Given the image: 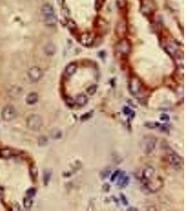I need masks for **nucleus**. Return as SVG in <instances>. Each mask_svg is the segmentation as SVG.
<instances>
[{
	"mask_svg": "<svg viewBox=\"0 0 187 211\" xmlns=\"http://www.w3.org/2000/svg\"><path fill=\"white\" fill-rule=\"evenodd\" d=\"M65 103L68 106H73L75 104V101L73 99H72L71 97H67L65 99Z\"/></svg>",
	"mask_w": 187,
	"mask_h": 211,
	"instance_id": "28",
	"label": "nucleus"
},
{
	"mask_svg": "<svg viewBox=\"0 0 187 211\" xmlns=\"http://www.w3.org/2000/svg\"><path fill=\"white\" fill-rule=\"evenodd\" d=\"M116 4H117L118 7L122 9V8H124L126 6L127 1L126 0H116Z\"/></svg>",
	"mask_w": 187,
	"mask_h": 211,
	"instance_id": "27",
	"label": "nucleus"
},
{
	"mask_svg": "<svg viewBox=\"0 0 187 211\" xmlns=\"http://www.w3.org/2000/svg\"><path fill=\"white\" fill-rule=\"evenodd\" d=\"M51 172L49 170H46L44 172V185H48V182L51 180Z\"/></svg>",
	"mask_w": 187,
	"mask_h": 211,
	"instance_id": "21",
	"label": "nucleus"
},
{
	"mask_svg": "<svg viewBox=\"0 0 187 211\" xmlns=\"http://www.w3.org/2000/svg\"><path fill=\"white\" fill-rule=\"evenodd\" d=\"M155 170L154 168L151 166H148L147 168H145L142 172V182L145 183L148 181L151 180L152 179L153 177H154Z\"/></svg>",
	"mask_w": 187,
	"mask_h": 211,
	"instance_id": "9",
	"label": "nucleus"
},
{
	"mask_svg": "<svg viewBox=\"0 0 187 211\" xmlns=\"http://www.w3.org/2000/svg\"><path fill=\"white\" fill-rule=\"evenodd\" d=\"M44 52L48 56H53L56 52V46L53 43H48L44 46Z\"/></svg>",
	"mask_w": 187,
	"mask_h": 211,
	"instance_id": "13",
	"label": "nucleus"
},
{
	"mask_svg": "<svg viewBox=\"0 0 187 211\" xmlns=\"http://www.w3.org/2000/svg\"><path fill=\"white\" fill-rule=\"evenodd\" d=\"M105 1V0H96V2H95V8H96L97 10H100L103 7Z\"/></svg>",
	"mask_w": 187,
	"mask_h": 211,
	"instance_id": "29",
	"label": "nucleus"
},
{
	"mask_svg": "<svg viewBox=\"0 0 187 211\" xmlns=\"http://www.w3.org/2000/svg\"><path fill=\"white\" fill-rule=\"evenodd\" d=\"M154 4L152 0H143L142 2V11L144 14H149L154 11Z\"/></svg>",
	"mask_w": 187,
	"mask_h": 211,
	"instance_id": "8",
	"label": "nucleus"
},
{
	"mask_svg": "<svg viewBox=\"0 0 187 211\" xmlns=\"http://www.w3.org/2000/svg\"><path fill=\"white\" fill-rule=\"evenodd\" d=\"M57 2H58L60 5H63L64 2H65V0H57Z\"/></svg>",
	"mask_w": 187,
	"mask_h": 211,
	"instance_id": "38",
	"label": "nucleus"
},
{
	"mask_svg": "<svg viewBox=\"0 0 187 211\" xmlns=\"http://www.w3.org/2000/svg\"><path fill=\"white\" fill-rule=\"evenodd\" d=\"M155 143H156V141H154L153 138L147 137V140H146L145 144H144V148H145L146 153H150L154 150Z\"/></svg>",
	"mask_w": 187,
	"mask_h": 211,
	"instance_id": "12",
	"label": "nucleus"
},
{
	"mask_svg": "<svg viewBox=\"0 0 187 211\" xmlns=\"http://www.w3.org/2000/svg\"><path fill=\"white\" fill-rule=\"evenodd\" d=\"M36 193H37V190H36L35 188H33V187H32V188H29L26 191V194L28 197H33L36 194Z\"/></svg>",
	"mask_w": 187,
	"mask_h": 211,
	"instance_id": "25",
	"label": "nucleus"
},
{
	"mask_svg": "<svg viewBox=\"0 0 187 211\" xmlns=\"http://www.w3.org/2000/svg\"><path fill=\"white\" fill-rule=\"evenodd\" d=\"M109 189H110V186L108 184H105L103 185V189L104 191H105V192H108V191H109Z\"/></svg>",
	"mask_w": 187,
	"mask_h": 211,
	"instance_id": "37",
	"label": "nucleus"
},
{
	"mask_svg": "<svg viewBox=\"0 0 187 211\" xmlns=\"http://www.w3.org/2000/svg\"><path fill=\"white\" fill-rule=\"evenodd\" d=\"M39 97L38 94L36 92H32L29 94L26 98V103L29 105H33V104H36L38 101Z\"/></svg>",
	"mask_w": 187,
	"mask_h": 211,
	"instance_id": "15",
	"label": "nucleus"
},
{
	"mask_svg": "<svg viewBox=\"0 0 187 211\" xmlns=\"http://www.w3.org/2000/svg\"><path fill=\"white\" fill-rule=\"evenodd\" d=\"M28 76L32 82H37L43 76V72L39 67H32L29 70Z\"/></svg>",
	"mask_w": 187,
	"mask_h": 211,
	"instance_id": "6",
	"label": "nucleus"
},
{
	"mask_svg": "<svg viewBox=\"0 0 187 211\" xmlns=\"http://www.w3.org/2000/svg\"><path fill=\"white\" fill-rule=\"evenodd\" d=\"M116 50L120 54L127 55L131 51V44L127 39L123 38L119 42L116 44Z\"/></svg>",
	"mask_w": 187,
	"mask_h": 211,
	"instance_id": "3",
	"label": "nucleus"
},
{
	"mask_svg": "<svg viewBox=\"0 0 187 211\" xmlns=\"http://www.w3.org/2000/svg\"><path fill=\"white\" fill-rule=\"evenodd\" d=\"M33 201L30 197H26L23 200V206L26 209H29L32 206Z\"/></svg>",
	"mask_w": 187,
	"mask_h": 211,
	"instance_id": "22",
	"label": "nucleus"
},
{
	"mask_svg": "<svg viewBox=\"0 0 187 211\" xmlns=\"http://www.w3.org/2000/svg\"><path fill=\"white\" fill-rule=\"evenodd\" d=\"M48 143V139L46 137H44V136H42V137H39V140H38V144H39V146H45V145Z\"/></svg>",
	"mask_w": 187,
	"mask_h": 211,
	"instance_id": "26",
	"label": "nucleus"
},
{
	"mask_svg": "<svg viewBox=\"0 0 187 211\" xmlns=\"http://www.w3.org/2000/svg\"><path fill=\"white\" fill-rule=\"evenodd\" d=\"M67 25H68V27H69V28H70V29L75 28V27H76L75 23H74L72 20H69V21H68Z\"/></svg>",
	"mask_w": 187,
	"mask_h": 211,
	"instance_id": "32",
	"label": "nucleus"
},
{
	"mask_svg": "<svg viewBox=\"0 0 187 211\" xmlns=\"http://www.w3.org/2000/svg\"><path fill=\"white\" fill-rule=\"evenodd\" d=\"M27 126L32 130H39L42 126L41 117L38 115H31L27 119Z\"/></svg>",
	"mask_w": 187,
	"mask_h": 211,
	"instance_id": "2",
	"label": "nucleus"
},
{
	"mask_svg": "<svg viewBox=\"0 0 187 211\" xmlns=\"http://www.w3.org/2000/svg\"><path fill=\"white\" fill-rule=\"evenodd\" d=\"M79 42L82 45L86 46H89L93 44V38L92 37V35H90V34L85 33L81 34V35H80Z\"/></svg>",
	"mask_w": 187,
	"mask_h": 211,
	"instance_id": "10",
	"label": "nucleus"
},
{
	"mask_svg": "<svg viewBox=\"0 0 187 211\" xmlns=\"http://www.w3.org/2000/svg\"><path fill=\"white\" fill-rule=\"evenodd\" d=\"M93 111H90V112H88V113H85L83 115V116L81 117V120H88V119H89L90 118L91 116H92V115H93Z\"/></svg>",
	"mask_w": 187,
	"mask_h": 211,
	"instance_id": "30",
	"label": "nucleus"
},
{
	"mask_svg": "<svg viewBox=\"0 0 187 211\" xmlns=\"http://www.w3.org/2000/svg\"><path fill=\"white\" fill-rule=\"evenodd\" d=\"M12 151L8 148H4L0 150V157L2 158H9L12 155Z\"/></svg>",
	"mask_w": 187,
	"mask_h": 211,
	"instance_id": "18",
	"label": "nucleus"
},
{
	"mask_svg": "<svg viewBox=\"0 0 187 211\" xmlns=\"http://www.w3.org/2000/svg\"><path fill=\"white\" fill-rule=\"evenodd\" d=\"M121 199L122 203H124V205H125V206L127 205V201L124 194H121Z\"/></svg>",
	"mask_w": 187,
	"mask_h": 211,
	"instance_id": "35",
	"label": "nucleus"
},
{
	"mask_svg": "<svg viewBox=\"0 0 187 211\" xmlns=\"http://www.w3.org/2000/svg\"><path fill=\"white\" fill-rule=\"evenodd\" d=\"M119 170H116V171L114 172V173L112 174V177H111V181L112 182H114V180H115L116 177H117L118 175V173H119Z\"/></svg>",
	"mask_w": 187,
	"mask_h": 211,
	"instance_id": "36",
	"label": "nucleus"
},
{
	"mask_svg": "<svg viewBox=\"0 0 187 211\" xmlns=\"http://www.w3.org/2000/svg\"><path fill=\"white\" fill-rule=\"evenodd\" d=\"M127 33V24L125 21H120L116 26V34L118 37L123 39Z\"/></svg>",
	"mask_w": 187,
	"mask_h": 211,
	"instance_id": "7",
	"label": "nucleus"
},
{
	"mask_svg": "<svg viewBox=\"0 0 187 211\" xmlns=\"http://www.w3.org/2000/svg\"><path fill=\"white\" fill-rule=\"evenodd\" d=\"M111 172V170H105L103 172V174H101V176H102V178H103V179H105L107 177H108V175H109V174Z\"/></svg>",
	"mask_w": 187,
	"mask_h": 211,
	"instance_id": "33",
	"label": "nucleus"
},
{
	"mask_svg": "<svg viewBox=\"0 0 187 211\" xmlns=\"http://www.w3.org/2000/svg\"><path fill=\"white\" fill-rule=\"evenodd\" d=\"M166 153L167 162L170 165L175 168H179L182 163V160L179 155L170 147H167L166 149Z\"/></svg>",
	"mask_w": 187,
	"mask_h": 211,
	"instance_id": "1",
	"label": "nucleus"
},
{
	"mask_svg": "<svg viewBox=\"0 0 187 211\" xmlns=\"http://www.w3.org/2000/svg\"><path fill=\"white\" fill-rule=\"evenodd\" d=\"M76 69H77V66H76V63L74 62L70 63L69 64H68L67 66H66L65 73L68 76H72V75L75 73Z\"/></svg>",
	"mask_w": 187,
	"mask_h": 211,
	"instance_id": "14",
	"label": "nucleus"
},
{
	"mask_svg": "<svg viewBox=\"0 0 187 211\" xmlns=\"http://www.w3.org/2000/svg\"><path fill=\"white\" fill-rule=\"evenodd\" d=\"M87 101H88V99L86 96L84 94H81L76 97L75 103H76L78 106H84L87 103Z\"/></svg>",
	"mask_w": 187,
	"mask_h": 211,
	"instance_id": "17",
	"label": "nucleus"
},
{
	"mask_svg": "<svg viewBox=\"0 0 187 211\" xmlns=\"http://www.w3.org/2000/svg\"><path fill=\"white\" fill-rule=\"evenodd\" d=\"M161 120L163 121H168L170 120V117L168 115L163 113L161 116Z\"/></svg>",
	"mask_w": 187,
	"mask_h": 211,
	"instance_id": "34",
	"label": "nucleus"
},
{
	"mask_svg": "<svg viewBox=\"0 0 187 211\" xmlns=\"http://www.w3.org/2000/svg\"><path fill=\"white\" fill-rule=\"evenodd\" d=\"M2 193V191L1 190V189H0V195H1Z\"/></svg>",
	"mask_w": 187,
	"mask_h": 211,
	"instance_id": "39",
	"label": "nucleus"
},
{
	"mask_svg": "<svg viewBox=\"0 0 187 211\" xmlns=\"http://www.w3.org/2000/svg\"><path fill=\"white\" fill-rule=\"evenodd\" d=\"M17 116V111L12 106H7L2 112V118L4 121H11Z\"/></svg>",
	"mask_w": 187,
	"mask_h": 211,
	"instance_id": "5",
	"label": "nucleus"
},
{
	"mask_svg": "<svg viewBox=\"0 0 187 211\" xmlns=\"http://www.w3.org/2000/svg\"><path fill=\"white\" fill-rule=\"evenodd\" d=\"M41 12L44 17L49 16H51V15L55 14L54 8H53V6L51 5H50V4H44V5L42 6Z\"/></svg>",
	"mask_w": 187,
	"mask_h": 211,
	"instance_id": "11",
	"label": "nucleus"
},
{
	"mask_svg": "<svg viewBox=\"0 0 187 211\" xmlns=\"http://www.w3.org/2000/svg\"><path fill=\"white\" fill-rule=\"evenodd\" d=\"M51 137L54 139H58L62 137V133L59 129L55 128L51 132Z\"/></svg>",
	"mask_w": 187,
	"mask_h": 211,
	"instance_id": "19",
	"label": "nucleus"
},
{
	"mask_svg": "<svg viewBox=\"0 0 187 211\" xmlns=\"http://www.w3.org/2000/svg\"><path fill=\"white\" fill-rule=\"evenodd\" d=\"M44 22L48 26H54V25H56L57 22H58V19L55 14L51 15V16L44 17Z\"/></svg>",
	"mask_w": 187,
	"mask_h": 211,
	"instance_id": "16",
	"label": "nucleus"
},
{
	"mask_svg": "<svg viewBox=\"0 0 187 211\" xmlns=\"http://www.w3.org/2000/svg\"><path fill=\"white\" fill-rule=\"evenodd\" d=\"M96 91H97L96 85H90V86L87 89V93H88V94L90 96H93V94H95V92H96Z\"/></svg>",
	"mask_w": 187,
	"mask_h": 211,
	"instance_id": "23",
	"label": "nucleus"
},
{
	"mask_svg": "<svg viewBox=\"0 0 187 211\" xmlns=\"http://www.w3.org/2000/svg\"><path fill=\"white\" fill-rule=\"evenodd\" d=\"M142 87V84L140 80L137 77H133L129 82L128 88L130 92L133 96H137L140 92Z\"/></svg>",
	"mask_w": 187,
	"mask_h": 211,
	"instance_id": "4",
	"label": "nucleus"
},
{
	"mask_svg": "<svg viewBox=\"0 0 187 211\" xmlns=\"http://www.w3.org/2000/svg\"><path fill=\"white\" fill-rule=\"evenodd\" d=\"M124 113L125 115H130V116H131V114H135V112L133 111V110L128 107L124 108Z\"/></svg>",
	"mask_w": 187,
	"mask_h": 211,
	"instance_id": "31",
	"label": "nucleus"
},
{
	"mask_svg": "<svg viewBox=\"0 0 187 211\" xmlns=\"http://www.w3.org/2000/svg\"><path fill=\"white\" fill-rule=\"evenodd\" d=\"M129 182H130V179L128 177L125 176L122 179V180L118 183V185H120V186H122V187H126L127 185L128 184Z\"/></svg>",
	"mask_w": 187,
	"mask_h": 211,
	"instance_id": "24",
	"label": "nucleus"
},
{
	"mask_svg": "<svg viewBox=\"0 0 187 211\" xmlns=\"http://www.w3.org/2000/svg\"><path fill=\"white\" fill-rule=\"evenodd\" d=\"M29 174H30V176L32 177L33 180H35L36 178H37V174H38V170L37 167L35 165H32L30 166V168H29Z\"/></svg>",
	"mask_w": 187,
	"mask_h": 211,
	"instance_id": "20",
	"label": "nucleus"
}]
</instances>
